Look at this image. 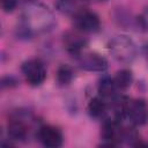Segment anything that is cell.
Masks as SVG:
<instances>
[{
  "mask_svg": "<svg viewBox=\"0 0 148 148\" xmlns=\"http://www.w3.org/2000/svg\"><path fill=\"white\" fill-rule=\"evenodd\" d=\"M108 112V105L105 101L99 97H94L88 103V113L91 118H102Z\"/></svg>",
  "mask_w": 148,
  "mask_h": 148,
  "instance_id": "cell-12",
  "label": "cell"
},
{
  "mask_svg": "<svg viewBox=\"0 0 148 148\" xmlns=\"http://www.w3.org/2000/svg\"><path fill=\"white\" fill-rule=\"evenodd\" d=\"M109 50L114 59L120 62H131L136 57V46L134 42L125 35H117L109 42Z\"/></svg>",
  "mask_w": 148,
  "mask_h": 148,
  "instance_id": "cell-2",
  "label": "cell"
},
{
  "mask_svg": "<svg viewBox=\"0 0 148 148\" xmlns=\"http://www.w3.org/2000/svg\"><path fill=\"white\" fill-rule=\"evenodd\" d=\"M74 72L71 66L68 65H61L59 66L57 71V81L60 86H67L73 81Z\"/></svg>",
  "mask_w": 148,
  "mask_h": 148,
  "instance_id": "cell-14",
  "label": "cell"
},
{
  "mask_svg": "<svg viewBox=\"0 0 148 148\" xmlns=\"http://www.w3.org/2000/svg\"><path fill=\"white\" fill-rule=\"evenodd\" d=\"M17 6V0H2L1 1V7L6 13L13 12Z\"/></svg>",
  "mask_w": 148,
  "mask_h": 148,
  "instance_id": "cell-16",
  "label": "cell"
},
{
  "mask_svg": "<svg viewBox=\"0 0 148 148\" xmlns=\"http://www.w3.org/2000/svg\"><path fill=\"white\" fill-rule=\"evenodd\" d=\"M62 43L68 53L73 56H80L81 51L87 45V39L79 32V30L67 31L62 37Z\"/></svg>",
  "mask_w": 148,
  "mask_h": 148,
  "instance_id": "cell-8",
  "label": "cell"
},
{
  "mask_svg": "<svg viewBox=\"0 0 148 148\" xmlns=\"http://www.w3.org/2000/svg\"><path fill=\"white\" fill-rule=\"evenodd\" d=\"M89 3L90 0H58L56 8L61 14L75 16L76 14L86 10Z\"/></svg>",
  "mask_w": 148,
  "mask_h": 148,
  "instance_id": "cell-9",
  "label": "cell"
},
{
  "mask_svg": "<svg viewBox=\"0 0 148 148\" xmlns=\"http://www.w3.org/2000/svg\"><path fill=\"white\" fill-rule=\"evenodd\" d=\"M117 86L114 83V80L110 77L109 75H104L99 79L98 86H97V91L102 98H113L116 96L117 91Z\"/></svg>",
  "mask_w": 148,
  "mask_h": 148,
  "instance_id": "cell-11",
  "label": "cell"
},
{
  "mask_svg": "<svg viewBox=\"0 0 148 148\" xmlns=\"http://www.w3.org/2000/svg\"><path fill=\"white\" fill-rule=\"evenodd\" d=\"M17 84V80L14 77V76H5L2 77V81H1V86L2 88H6V87H13V86H16Z\"/></svg>",
  "mask_w": 148,
  "mask_h": 148,
  "instance_id": "cell-17",
  "label": "cell"
},
{
  "mask_svg": "<svg viewBox=\"0 0 148 148\" xmlns=\"http://www.w3.org/2000/svg\"><path fill=\"white\" fill-rule=\"evenodd\" d=\"M138 24H139V27L142 30L148 31V6L139 15V17H138Z\"/></svg>",
  "mask_w": 148,
  "mask_h": 148,
  "instance_id": "cell-15",
  "label": "cell"
},
{
  "mask_svg": "<svg viewBox=\"0 0 148 148\" xmlns=\"http://www.w3.org/2000/svg\"><path fill=\"white\" fill-rule=\"evenodd\" d=\"M37 139L44 147L47 148H58L62 145L64 141V136L60 130L51 125L40 126L37 132Z\"/></svg>",
  "mask_w": 148,
  "mask_h": 148,
  "instance_id": "cell-6",
  "label": "cell"
},
{
  "mask_svg": "<svg viewBox=\"0 0 148 148\" xmlns=\"http://www.w3.org/2000/svg\"><path fill=\"white\" fill-rule=\"evenodd\" d=\"M22 73L27 82L37 87L40 86L46 79V68L39 59H28L22 64Z\"/></svg>",
  "mask_w": 148,
  "mask_h": 148,
  "instance_id": "cell-3",
  "label": "cell"
},
{
  "mask_svg": "<svg viewBox=\"0 0 148 148\" xmlns=\"http://www.w3.org/2000/svg\"><path fill=\"white\" fill-rule=\"evenodd\" d=\"M114 83L117 86L118 89L120 90H126L127 88L131 87V84L133 83V74L130 69H120L116 73L114 77Z\"/></svg>",
  "mask_w": 148,
  "mask_h": 148,
  "instance_id": "cell-13",
  "label": "cell"
},
{
  "mask_svg": "<svg viewBox=\"0 0 148 148\" xmlns=\"http://www.w3.org/2000/svg\"><path fill=\"white\" fill-rule=\"evenodd\" d=\"M56 24L53 13L43 3L32 2L24 7L17 27V35L23 38H31L36 34L50 31Z\"/></svg>",
  "mask_w": 148,
  "mask_h": 148,
  "instance_id": "cell-1",
  "label": "cell"
},
{
  "mask_svg": "<svg viewBox=\"0 0 148 148\" xmlns=\"http://www.w3.org/2000/svg\"><path fill=\"white\" fill-rule=\"evenodd\" d=\"M77 61L79 66L88 72H104L108 68V60L98 53L80 54Z\"/></svg>",
  "mask_w": 148,
  "mask_h": 148,
  "instance_id": "cell-7",
  "label": "cell"
},
{
  "mask_svg": "<svg viewBox=\"0 0 148 148\" xmlns=\"http://www.w3.org/2000/svg\"><path fill=\"white\" fill-rule=\"evenodd\" d=\"M127 118L135 126H142L148 121V104L142 98L132 99L127 105Z\"/></svg>",
  "mask_w": 148,
  "mask_h": 148,
  "instance_id": "cell-5",
  "label": "cell"
},
{
  "mask_svg": "<svg viewBox=\"0 0 148 148\" xmlns=\"http://www.w3.org/2000/svg\"><path fill=\"white\" fill-rule=\"evenodd\" d=\"M74 27L80 32H95L101 27V20L98 15L90 10H83L73 16Z\"/></svg>",
  "mask_w": 148,
  "mask_h": 148,
  "instance_id": "cell-4",
  "label": "cell"
},
{
  "mask_svg": "<svg viewBox=\"0 0 148 148\" xmlns=\"http://www.w3.org/2000/svg\"><path fill=\"white\" fill-rule=\"evenodd\" d=\"M8 138L14 141H23L28 136V127L21 118H13L7 125Z\"/></svg>",
  "mask_w": 148,
  "mask_h": 148,
  "instance_id": "cell-10",
  "label": "cell"
}]
</instances>
